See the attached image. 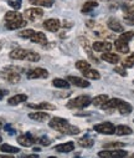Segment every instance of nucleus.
<instances>
[{"label": "nucleus", "mask_w": 134, "mask_h": 158, "mask_svg": "<svg viewBox=\"0 0 134 158\" xmlns=\"http://www.w3.org/2000/svg\"><path fill=\"white\" fill-rule=\"evenodd\" d=\"M50 127L56 130L57 132L65 133V135H77L79 133V128L76 126H72L68 123L67 120L61 117H54L52 120H50Z\"/></svg>", "instance_id": "nucleus-1"}, {"label": "nucleus", "mask_w": 134, "mask_h": 158, "mask_svg": "<svg viewBox=\"0 0 134 158\" xmlns=\"http://www.w3.org/2000/svg\"><path fill=\"white\" fill-rule=\"evenodd\" d=\"M103 110H112V108H116L118 110V112L120 114H129L132 111H133V107L130 103L120 100V98H109L103 106H102Z\"/></svg>", "instance_id": "nucleus-2"}, {"label": "nucleus", "mask_w": 134, "mask_h": 158, "mask_svg": "<svg viewBox=\"0 0 134 158\" xmlns=\"http://www.w3.org/2000/svg\"><path fill=\"white\" fill-rule=\"evenodd\" d=\"M2 77L10 84H18L20 81V69L15 66L5 67L2 71Z\"/></svg>", "instance_id": "nucleus-3"}, {"label": "nucleus", "mask_w": 134, "mask_h": 158, "mask_svg": "<svg viewBox=\"0 0 134 158\" xmlns=\"http://www.w3.org/2000/svg\"><path fill=\"white\" fill-rule=\"evenodd\" d=\"M92 103V98L87 96V95H81V96H77L76 98H72L67 102V107L68 108H84L87 106H89Z\"/></svg>", "instance_id": "nucleus-4"}, {"label": "nucleus", "mask_w": 134, "mask_h": 158, "mask_svg": "<svg viewBox=\"0 0 134 158\" xmlns=\"http://www.w3.org/2000/svg\"><path fill=\"white\" fill-rule=\"evenodd\" d=\"M128 154L127 151L124 149H106V151H101L98 153V156L101 158H125Z\"/></svg>", "instance_id": "nucleus-5"}, {"label": "nucleus", "mask_w": 134, "mask_h": 158, "mask_svg": "<svg viewBox=\"0 0 134 158\" xmlns=\"http://www.w3.org/2000/svg\"><path fill=\"white\" fill-rule=\"evenodd\" d=\"M95 131L102 135H114L116 133V126L111 122H103L95 126Z\"/></svg>", "instance_id": "nucleus-6"}, {"label": "nucleus", "mask_w": 134, "mask_h": 158, "mask_svg": "<svg viewBox=\"0 0 134 158\" xmlns=\"http://www.w3.org/2000/svg\"><path fill=\"white\" fill-rule=\"evenodd\" d=\"M25 16H26L27 20L35 21V20H37V19H40V18L43 16V10L41 8H39V6H36V8H29V9L25 10Z\"/></svg>", "instance_id": "nucleus-7"}, {"label": "nucleus", "mask_w": 134, "mask_h": 158, "mask_svg": "<svg viewBox=\"0 0 134 158\" xmlns=\"http://www.w3.org/2000/svg\"><path fill=\"white\" fill-rule=\"evenodd\" d=\"M26 76L30 80H34V78H46L49 76V72L47 70H45L42 67H36V69H31L30 71H27Z\"/></svg>", "instance_id": "nucleus-8"}, {"label": "nucleus", "mask_w": 134, "mask_h": 158, "mask_svg": "<svg viewBox=\"0 0 134 158\" xmlns=\"http://www.w3.org/2000/svg\"><path fill=\"white\" fill-rule=\"evenodd\" d=\"M43 27L50 32H56L61 27V21L59 19H47L43 21Z\"/></svg>", "instance_id": "nucleus-9"}, {"label": "nucleus", "mask_w": 134, "mask_h": 158, "mask_svg": "<svg viewBox=\"0 0 134 158\" xmlns=\"http://www.w3.org/2000/svg\"><path fill=\"white\" fill-rule=\"evenodd\" d=\"M4 20H5V24H13V23H18L20 20H24V18H22V14H20L16 10H13V11H8L5 14Z\"/></svg>", "instance_id": "nucleus-10"}, {"label": "nucleus", "mask_w": 134, "mask_h": 158, "mask_svg": "<svg viewBox=\"0 0 134 158\" xmlns=\"http://www.w3.org/2000/svg\"><path fill=\"white\" fill-rule=\"evenodd\" d=\"M67 81H68L70 84L77 86V87H83V89H86V87L89 86V81H88V80H84V78L78 77V76H68V77H67Z\"/></svg>", "instance_id": "nucleus-11"}, {"label": "nucleus", "mask_w": 134, "mask_h": 158, "mask_svg": "<svg viewBox=\"0 0 134 158\" xmlns=\"http://www.w3.org/2000/svg\"><path fill=\"white\" fill-rule=\"evenodd\" d=\"M92 49L97 52H109V50L112 49V44L108 41H96L92 45Z\"/></svg>", "instance_id": "nucleus-12"}, {"label": "nucleus", "mask_w": 134, "mask_h": 158, "mask_svg": "<svg viewBox=\"0 0 134 158\" xmlns=\"http://www.w3.org/2000/svg\"><path fill=\"white\" fill-rule=\"evenodd\" d=\"M35 142H36V139L32 137L31 133H25V135H21L18 137V143L20 146H24V147H30Z\"/></svg>", "instance_id": "nucleus-13"}, {"label": "nucleus", "mask_w": 134, "mask_h": 158, "mask_svg": "<svg viewBox=\"0 0 134 158\" xmlns=\"http://www.w3.org/2000/svg\"><path fill=\"white\" fill-rule=\"evenodd\" d=\"M107 26H108L109 30H112V31H114V32H119V34H122V32L124 31L123 25H122L117 19H114V18H111V19L108 20Z\"/></svg>", "instance_id": "nucleus-14"}, {"label": "nucleus", "mask_w": 134, "mask_h": 158, "mask_svg": "<svg viewBox=\"0 0 134 158\" xmlns=\"http://www.w3.org/2000/svg\"><path fill=\"white\" fill-rule=\"evenodd\" d=\"M29 118L34 121H37V122H43L50 118V114L47 112H42V111H37V112H32V113H29Z\"/></svg>", "instance_id": "nucleus-15"}, {"label": "nucleus", "mask_w": 134, "mask_h": 158, "mask_svg": "<svg viewBox=\"0 0 134 158\" xmlns=\"http://www.w3.org/2000/svg\"><path fill=\"white\" fill-rule=\"evenodd\" d=\"M82 75L84 76V78H88V80H99L101 78V73L92 67H88L84 71H82Z\"/></svg>", "instance_id": "nucleus-16"}, {"label": "nucleus", "mask_w": 134, "mask_h": 158, "mask_svg": "<svg viewBox=\"0 0 134 158\" xmlns=\"http://www.w3.org/2000/svg\"><path fill=\"white\" fill-rule=\"evenodd\" d=\"M27 52H29V50H25V49H15L9 54V56L13 60H25Z\"/></svg>", "instance_id": "nucleus-17"}, {"label": "nucleus", "mask_w": 134, "mask_h": 158, "mask_svg": "<svg viewBox=\"0 0 134 158\" xmlns=\"http://www.w3.org/2000/svg\"><path fill=\"white\" fill-rule=\"evenodd\" d=\"M55 151L60 152V153H68V152H72L75 149V143L73 142H67V143H61V144H57L55 146L54 148Z\"/></svg>", "instance_id": "nucleus-18"}, {"label": "nucleus", "mask_w": 134, "mask_h": 158, "mask_svg": "<svg viewBox=\"0 0 134 158\" xmlns=\"http://www.w3.org/2000/svg\"><path fill=\"white\" fill-rule=\"evenodd\" d=\"M30 40L32 43H35V44H41V45L47 44V37H46V35H45L43 32H35L30 37Z\"/></svg>", "instance_id": "nucleus-19"}, {"label": "nucleus", "mask_w": 134, "mask_h": 158, "mask_svg": "<svg viewBox=\"0 0 134 158\" xmlns=\"http://www.w3.org/2000/svg\"><path fill=\"white\" fill-rule=\"evenodd\" d=\"M27 107L30 108H34V110H49V111H54L56 110V106L55 105H51V103H47V102H42V103H29Z\"/></svg>", "instance_id": "nucleus-20"}, {"label": "nucleus", "mask_w": 134, "mask_h": 158, "mask_svg": "<svg viewBox=\"0 0 134 158\" xmlns=\"http://www.w3.org/2000/svg\"><path fill=\"white\" fill-rule=\"evenodd\" d=\"M114 46H116V50H118L120 54H128L129 52V45L128 43L120 40V39H117L114 41Z\"/></svg>", "instance_id": "nucleus-21"}, {"label": "nucleus", "mask_w": 134, "mask_h": 158, "mask_svg": "<svg viewBox=\"0 0 134 158\" xmlns=\"http://www.w3.org/2000/svg\"><path fill=\"white\" fill-rule=\"evenodd\" d=\"M102 60H104L106 62H109V64H118L119 62V56L117 54H113V52H103L102 54Z\"/></svg>", "instance_id": "nucleus-22"}, {"label": "nucleus", "mask_w": 134, "mask_h": 158, "mask_svg": "<svg viewBox=\"0 0 134 158\" xmlns=\"http://www.w3.org/2000/svg\"><path fill=\"white\" fill-rule=\"evenodd\" d=\"M79 43H81V45L83 46L84 51L88 54L89 59H92L95 62H97V59L93 56V54H92V49H91V46H89V43H88V40H87V39H84V37H79Z\"/></svg>", "instance_id": "nucleus-23"}, {"label": "nucleus", "mask_w": 134, "mask_h": 158, "mask_svg": "<svg viewBox=\"0 0 134 158\" xmlns=\"http://www.w3.org/2000/svg\"><path fill=\"white\" fill-rule=\"evenodd\" d=\"M26 100H27V96H26L25 94H20V95H15V96L10 97V98L8 100V103L11 105V106H16V105H19V103L25 102Z\"/></svg>", "instance_id": "nucleus-24"}, {"label": "nucleus", "mask_w": 134, "mask_h": 158, "mask_svg": "<svg viewBox=\"0 0 134 158\" xmlns=\"http://www.w3.org/2000/svg\"><path fill=\"white\" fill-rule=\"evenodd\" d=\"M132 133H133V130L127 125H119L116 127V135L117 136H128Z\"/></svg>", "instance_id": "nucleus-25"}, {"label": "nucleus", "mask_w": 134, "mask_h": 158, "mask_svg": "<svg viewBox=\"0 0 134 158\" xmlns=\"http://www.w3.org/2000/svg\"><path fill=\"white\" fill-rule=\"evenodd\" d=\"M98 6V3L96 2V0H88V2H86L81 9L82 13H89V11H92L93 9H96Z\"/></svg>", "instance_id": "nucleus-26"}, {"label": "nucleus", "mask_w": 134, "mask_h": 158, "mask_svg": "<svg viewBox=\"0 0 134 158\" xmlns=\"http://www.w3.org/2000/svg\"><path fill=\"white\" fill-rule=\"evenodd\" d=\"M31 5L35 6H42V8H50L54 5L52 0H29Z\"/></svg>", "instance_id": "nucleus-27"}, {"label": "nucleus", "mask_w": 134, "mask_h": 158, "mask_svg": "<svg viewBox=\"0 0 134 158\" xmlns=\"http://www.w3.org/2000/svg\"><path fill=\"white\" fill-rule=\"evenodd\" d=\"M108 100H109V97H108L107 95H98V96H96L95 98H92V103H93L95 106L102 107Z\"/></svg>", "instance_id": "nucleus-28"}, {"label": "nucleus", "mask_w": 134, "mask_h": 158, "mask_svg": "<svg viewBox=\"0 0 134 158\" xmlns=\"http://www.w3.org/2000/svg\"><path fill=\"white\" fill-rule=\"evenodd\" d=\"M0 151L4 152V153H11V154L20 152V149L18 147H14V146H10V144H6V143L0 144Z\"/></svg>", "instance_id": "nucleus-29"}, {"label": "nucleus", "mask_w": 134, "mask_h": 158, "mask_svg": "<svg viewBox=\"0 0 134 158\" xmlns=\"http://www.w3.org/2000/svg\"><path fill=\"white\" fill-rule=\"evenodd\" d=\"M52 85L57 89H68L70 87V82L67 80H63V78H55L52 81Z\"/></svg>", "instance_id": "nucleus-30"}, {"label": "nucleus", "mask_w": 134, "mask_h": 158, "mask_svg": "<svg viewBox=\"0 0 134 158\" xmlns=\"http://www.w3.org/2000/svg\"><path fill=\"white\" fill-rule=\"evenodd\" d=\"M93 143H95V141L89 137H82L78 139V144L81 147H84V148H91L93 146Z\"/></svg>", "instance_id": "nucleus-31"}, {"label": "nucleus", "mask_w": 134, "mask_h": 158, "mask_svg": "<svg viewBox=\"0 0 134 158\" xmlns=\"http://www.w3.org/2000/svg\"><path fill=\"white\" fill-rule=\"evenodd\" d=\"M8 30H18V29H22L26 26V20H20L18 23H13V24H5Z\"/></svg>", "instance_id": "nucleus-32"}, {"label": "nucleus", "mask_w": 134, "mask_h": 158, "mask_svg": "<svg viewBox=\"0 0 134 158\" xmlns=\"http://www.w3.org/2000/svg\"><path fill=\"white\" fill-rule=\"evenodd\" d=\"M124 146H125V143H123V142H111V143L104 144L103 147H104V149H118Z\"/></svg>", "instance_id": "nucleus-33"}, {"label": "nucleus", "mask_w": 134, "mask_h": 158, "mask_svg": "<svg viewBox=\"0 0 134 158\" xmlns=\"http://www.w3.org/2000/svg\"><path fill=\"white\" fill-rule=\"evenodd\" d=\"M134 37V31H123L122 34H120V36H119V39L120 40H123V41H125V43H129L132 39Z\"/></svg>", "instance_id": "nucleus-34"}, {"label": "nucleus", "mask_w": 134, "mask_h": 158, "mask_svg": "<svg viewBox=\"0 0 134 158\" xmlns=\"http://www.w3.org/2000/svg\"><path fill=\"white\" fill-rule=\"evenodd\" d=\"M25 60L26 61H31V62H37V61H40V55L34 52V51H31V50H29Z\"/></svg>", "instance_id": "nucleus-35"}, {"label": "nucleus", "mask_w": 134, "mask_h": 158, "mask_svg": "<svg viewBox=\"0 0 134 158\" xmlns=\"http://www.w3.org/2000/svg\"><path fill=\"white\" fill-rule=\"evenodd\" d=\"M36 31L35 30H32V29H25V30H21V31H19V36L20 37H24V39H30L34 34H35Z\"/></svg>", "instance_id": "nucleus-36"}, {"label": "nucleus", "mask_w": 134, "mask_h": 158, "mask_svg": "<svg viewBox=\"0 0 134 158\" xmlns=\"http://www.w3.org/2000/svg\"><path fill=\"white\" fill-rule=\"evenodd\" d=\"M122 64H123L124 67H133V66H134V52L130 54L128 57H125V59L122 61Z\"/></svg>", "instance_id": "nucleus-37"}, {"label": "nucleus", "mask_w": 134, "mask_h": 158, "mask_svg": "<svg viewBox=\"0 0 134 158\" xmlns=\"http://www.w3.org/2000/svg\"><path fill=\"white\" fill-rule=\"evenodd\" d=\"M76 67L82 72V71H84L86 69L91 67V65H89V62H88V61H86V60H79V61H77V62H76Z\"/></svg>", "instance_id": "nucleus-38"}, {"label": "nucleus", "mask_w": 134, "mask_h": 158, "mask_svg": "<svg viewBox=\"0 0 134 158\" xmlns=\"http://www.w3.org/2000/svg\"><path fill=\"white\" fill-rule=\"evenodd\" d=\"M8 4L14 9V10H19L21 8V0H9Z\"/></svg>", "instance_id": "nucleus-39"}, {"label": "nucleus", "mask_w": 134, "mask_h": 158, "mask_svg": "<svg viewBox=\"0 0 134 158\" xmlns=\"http://www.w3.org/2000/svg\"><path fill=\"white\" fill-rule=\"evenodd\" d=\"M124 23L128 24V25H134V13L125 14L124 15Z\"/></svg>", "instance_id": "nucleus-40"}, {"label": "nucleus", "mask_w": 134, "mask_h": 158, "mask_svg": "<svg viewBox=\"0 0 134 158\" xmlns=\"http://www.w3.org/2000/svg\"><path fill=\"white\" fill-rule=\"evenodd\" d=\"M39 143L42 144V146H49V144L51 143V139H50L49 137H46V136H42V137L39 139Z\"/></svg>", "instance_id": "nucleus-41"}, {"label": "nucleus", "mask_w": 134, "mask_h": 158, "mask_svg": "<svg viewBox=\"0 0 134 158\" xmlns=\"http://www.w3.org/2000/svg\"><path fill=\"white\" fill-rule=\"evenodd\" d=\"M114 72H117V73H119L120 76H127V71L123 69V67H114Z\"/></svg>", "instance_id": "nucleus-42"}, {"label": "nucleus", "mask_w": 134, "mask_h": 158, "mask_svg": "<svg viewBox=\"0 0 134 158\" xmlns=\"http://www.w3.org/2000/svg\"><path fill=\"white\" fill-rule=\"evenodd\" d=\"M5 131H6V132H9L10 135H14V133H15V131H14V130H11L10 125H6V126H5Z\"/></svg>", "instance_id": "nucleus-43"}, {"label": "nucleus", "mask_w": 134, "mask_h": 158, "mask_svg": "<svg viewBox=\"0 0 134 158\" xmlns=\"http://www.w3.org/2000/svg\"><path fill=\"white\" fill-rule=\"evenodd\" d=\"M8 95V91L6 90H0V100H2L4 96H6Z\"/></svg>", "instance_id": "nucleus-44"}, {"label": "nucleus", "mask_w": 134, "mask_h": 158, "mask_svg": "<svg viewBox=\"0 0 134 158\" xmlns=\"http://www.w3.org/2000/svg\"><path fill=\"white\" fill-rule=\"evenodd\" d=\"M22 158H40L37 154H29V156H25V157H22Z\"/></svg>", "instance_id": "nucleus-45"}, {"label": "nucleus", "mask_w": 134, "mask_h": 158, "mask_svg": "<svg viewBox=\"0 0 134 158\" xmlns=\"http://www.w3.org/2000/svg\"><path fill=\"white\" fill-rule=\"evenodd\" d=\"M0 158H14V157L9 154H0Z\"/></svg>", "instance_id": "nucleus-46"}, {"label": "nucleus", "mask_w": 134, "mask_h": 158, "mask_svg": "<svg viewBox=\"0 0 134 158\" xmlns=\"http://www.w3.org/2000/svg\"><path fill=\"white\" fill-rule=\"evenodd\" d=\"M93 24H95L93 21H88V23H87V26H93Z\"/></svg>", "instance_id": "nucleus-47"}, {"label": "nucleus", "mask_w": 134, "mask_h": 158, "mask_svg": "<svg viewBox=\"0 0 134 158\" xmlns=\"http://www.w3.org/2000/svg\"><path fill=\"white\" fill-rule=\"evenodd\" d=\"M32 149H34V151H35V152H40V151H41V149H40V148H39V147H34V148H32Z\"/></svg>", "instance_id": "nucleus-48"}, {"label": "nucleus", "mask_w": 134, "mask_h": 158, "mask_svg": "<svg viewBox=\"0 0 134 158\" xmlns=\"http://www.w3.org/2000/svg\"><path fill=\"white\" fill-rule=\"evenodd\" d=\"M2 127H3V123H2V121H0V130H2Z\"/></svg>", "instance_id": "nucleus-49"}, {"label": "nucleus", "mask_w": 134, "mask_h": 158, "mask_svg": "<svg viewBox=\"0 0 134 158\" xmlns=\"http://www.w3.org/2000/svg\"><path fill=\"white\" fill-rule=\"evenodd\" d=\"M129 158H134V153H133V154H132V156H130Z\"/></svg>", "instance_id": "nucleus-50"}, {"label": "nucleus", "mask_w": 134, "mask_h": 158, "mask_svg": "<svg viewBox=\"0 0 134 158\" xmlns=\"http://www.w3.org/2000/svg\"><path fill=\"white\" fill-rule=\"evenodd\" d=\"M49 158H57V157H54V156H51V157H49Z\"/></svg>", "instance_id": "nucleus-51"}, {"label": "nucleus", "mask_w": 134, "mask_h": 158, "mask_svg": "<svg viewBox=\"0 0 134 158\" xmlns=\"http://www.w3.org/2000/svg\"><path fill=\"white\" fill-rule=\"evenodd\" d=\"M2 141H3V138H2V137H0V142H2Z\"/></svg>", "instance_id": "nucleus-52"}, {"label": "nucleus", "mask_w": 134, "mask_h": 158, "mask_svg": "<svg viewBox=\"0 0 134 158\" xmlns=\"http://www.w3.org/2000/svg\"><path fill=\"white\" fill-rule=\"evenodd\" d=\"M107 2H109V0H107Z\"/></svg>", "instance_id": "nucleus-53"}]
</instances>
